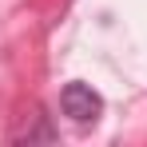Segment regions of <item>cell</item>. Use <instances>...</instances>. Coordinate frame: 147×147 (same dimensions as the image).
Segmentation results:
<instances>
[{
    "label": "cell",
    "mask_w": 147,
    "mask_h": 147,
    "mask_svg": "<svg viewBox=\"0 0 147 147\" xmlns=\"http://www.w3.org/2000/svg\"><path fill=\"white\" fill-rule=\"evenodd\" d=\"M60 107H64V115H72L76 123H96L103 115V99L92 84H68L64 92H60Z\"/></svg>",
    "instance_id": "cell-1"
}]
</instances>
